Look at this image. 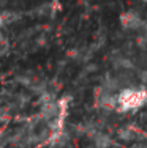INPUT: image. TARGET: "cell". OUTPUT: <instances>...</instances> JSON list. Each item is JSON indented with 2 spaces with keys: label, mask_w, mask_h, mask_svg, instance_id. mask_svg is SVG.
Masks as SVG:
<instances>
[{
  "label": "cell",
  "mask_w": 147,
  "mask_h": 148,
  "mask_svg": "<svg viewBox=\"0 0 147 148\" xmlns=\"http://www.w3.org/2000/svg\"><path fill=\"white\" fill-rule=\"evenodd\" d=\"M147 103V88L144 85L141 87H125L117 93V109L115 112H135L139 110Z\"/></svg>",
  "instance_id": "6da1fadb"
},
{
  "label": "cell",
  "mask_w": 147,
  "mask_h": 148,
  "mask_svg": "<svg viewBox=\"0 0 147 148\" xmlns=\"http://www.w3.org/2000/svg\"><path fill=\"white\" fill-rule=\"evenodd\" d=\"M120 22H122V27L125 30H136L139 32L141 27L144 25V19L139 16V13L136 11H127L120 16Z\"/></svg>",
  "instance_id": "7a4b0ae2"
},
{
  "label": "cell",
  "mask_w": 147,
  "mask_h": 148,
  "mask_svg": "<svg viewBox=\"0 0 147 148\" xmlns=\"http://www.w3.org/2000/svg\"><path fill=\"white\" fill-rule=\"evenodd\" d=\"M90 140H92V145L95 148H109L111 145H112V139H111V136L106 134L103 129L93 134V136L90 137Z\"/></svg>",
  "instance_id": "3957f363"
},
{
  "label": "cell",
  "mask_w": 147,
  "mask_h": 148,
  "mask_svg": "<svg viewBox=\"0 0 147 148\" xmlns=\"http://www.w3.org/2000/svg\"><path fill=\"white\" fill-rule=\"evenodd\" d=\"M117 132H119V137L124 139V140H131V139H135V136H136V131H135L133 126H124V128H120Z\"/></svg>",
  "instance_id": "277c9868"
},
{
  "label": "cell",
  "mask_w": 147,
  "mask_h": 148,
  "mask_svg": "<svg viewBox=\"0 0 147 148\" xmlns=\"http://www.w3.org/2000/svg\"><path fill=\"white\" fill-rule=\"evenodd\" d=\"M141 36H139V44L142 46V49H147V22H144V25L141 27Z\"/></svg>",
  "instance_id": "5b68a950"
},
{
  "label": "cell",
  "mask_w": 147,
  "mask_h": 148,
  "mask_svg": "<svg viewBox=\"0 0 147 148\" xmlns=\"http://www.w3.org/2000/svg\"><path fill=\"white\" fill-rule=\"evenodd\" d=\"M138 77H139V80H141L144 85H147V69H142V71L138 74Z\"/></svg>",
  "instance_id": "8992f818"
},
{
  "label": "cell",
  "mask_w": 147,
  "mask_h": 148,
  "mask_svg": "<svg viewBox=\"0 0 147 148\" xmlns=\"http://www.w3.org/2000/svg\"><path fill=\"white\" fill-rule=\"evenodd\" d=\"M3 25H5V22H3V17H2V13H0V35H2V29Z\"/></svg>",
  "instance_id": "52a82bcc"
}]
</instances>
